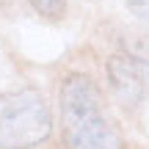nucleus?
Segmentation results:
<instances>
[{"instance_id":"7ed1b4c3","label":"nucleus","mask_w":149,"mask_h":149,"mask_svg":"<svg viewBox=\"0 0 149 149\" xmlns=\"http://www.w3.org/2000/svg\"><path fill=\"white\" fill-rule=\"evenodd\" d=\"M105 72L111 88L124 102H133V105L149 102V64L124 55V58H111Z\"/></svg>"},{"instance_id":"f257e3e1","label":"nucleus","mask_w":149,"mask_h":149,"mask_svg":"<svg viewBox=\"0 0 149 149\" xmlns=\"http://www.w3.org/2000/svg\"><path fill=\"white\" fill-rule=\"evenodd\" d=\"M61 127L69 149H122V135L105 116L102 97L88 74L74 72L61 86Z\"/></svg>"},{"instance_id":"39448f33","label":"nucleus","mask_w":149,"mask_h":149,"mask_svg":"<svg viewBox=\"0 0 149 149\" xmlns=\"http://www.w3.org/2000/svg\"><path fill=\"white\" fill-rule=\"evenodd\" d=\"M31 6L36 8V14H42L44 19H61L66 14L69 0H31Z\"/></svg>"},{"instance_id":"f03ea898","label":"nucleus","mask_w":149,"mask_h":149,"mask_svg":"<svg viewBox=\"0 0 149 149\" xmlns=\"http://www.w3.org/2000/svg\"><path fill=\"white\" fill-rule=\"evenodd\" d=\"M53 130L47 100L36 88H17L0 94V146L31 149Z\"/></svg>"},{"instance_id":"20e7f679","label":"nucleus","mask_w":149,"mask_h":149,"mask_svg":"<svg viewBox=\"0 0 149 149\" xmlns=\"http://www.w3.org/2000/svg\"><path fill=\"white\" fill-rule=\"evenodd\" d=\"M122 47H124V53H127L130 58L149 64V31H144V33H127V36H122Z\"/></svg>"},{"instance_id":"423d86ee","label":"nucleus","mask_w":149,"mask_h":149,"mask_svg":"<svg viewBox=\"0 0 149 149\" xmlns=\"http://www.w3.org/2000/svg\"><path fill=\"white\" fill-rule=\"evenodd\" d=\"M124 6H127V11L133 17L149 22V0H124Z\"/></svg>"}]
</instances>
